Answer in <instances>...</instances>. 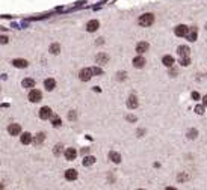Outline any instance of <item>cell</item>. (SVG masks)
Returning a JSON list of instances; mask_svg holds the SVG:
<instances>
[{
  "label": "cell",
  "mask_w": 207,
  "mask_h": 190,
  "mask_svg": "<svg viewBox=\"0 0 207 190\" xmlns=\"http://www.w3.org/2000/svg\"><path fill=\"white\" fill-rule=\"evenodd\" d=\"M21 85H23V88H33L35 86V80L33 79H24Z\"/></svg>",
  "instance_id": "21"
},
{
  "label": "cell",
  "mask_w": 207,
  "mask_h": 190,
  "mask_svg": "<svg viewBox=\"0 0 207 190\" xmlns=\"http://www.w3.org/2000/svg\"><path fill=\"white\" fill-rule=\"evenodd\" d=\"M162 62H163L165 66H172V65H174V57H172V56H163Z\"/></svg>",
  "instance_id": "20"
},
{
  "label": "cell",
  "mask_w": 207,
  "mask_h": 190,
  "mask_svg": "<svg viewBox=\"0 0 207 190\" xmlns=\"http://www.w3.org/2000/svg\"><path fill=\"white\" fill-rule=\"evenodd\" d=\"M127 119H129V121H136V118H135V116H129Z\"/></svg>",
  "instance_id": "37"
},
{
  "label": "cell",
  "mask_w": 207,
  "mask_h": 190,
  "mask_svg": "<svg viewBox=\"0 0 207 190\" xmlns=\"http://www.w3.org/2000/svg\"><path fill=\"white\" fill-rule=\"evenodd\" d=\"M98 27H100V23H98L97 20H91L88 24H86V30H88V32H95Z\"/></svg>",
  "instance_id": "6"
},
{
  "label": "cell",
  "mask_w": 207,
  "mask_h": 190,
  "mask_svg": "<svg viewBox=\"0 0 207 190\" xmlns=\"http://www.w3.org/2000/svg\"><path fill=\"white\" fill-rule=\"evenodd\" d=\"M148 42H145V41H142V42H139V44H138L136 45V52L138 53H139V54H142V53H145L147 50H148Z\"/></svg>",
  "instance_id": "8"
},
{
  "label": "cell",
  "mask_w": 207,
  "mask_h": 190,
  "mask_svg": "<svg viewBox=\"0 0 207 190\" xmlns=\"http://www.w3.org/2000/svg\"><path fill=\"white\" fill-rule=\"evenodd\" d=\"M50 52H52L53 54H58V53L61 52V45H59V44H52V47H50Z\"/></svg>",
  "instance_id": "24"
},
{
  "label": "cell",
  "mask_w": 207,
  "mask_h": 190,
  "mask_svg": "<svg viewBox=\"0 0 207 190\" xmlns=\"http://www.w3.org/2000/svg\"><path fill=\"white\" fill-rule=\"evenodd\" d=\"M91 69H92V74H94V76H100V74H103V69L98 68V66H92Z\"/></svg>",
  "instance_id": "25"
},
{
  "label": "cell",
  "mask_w": 207,
  "mask_h": 190,
  "mask_svg": "<svg viewBox=\"0 0 207 190\" xmlns=\"http://www.w3.org/2000/svg\"><path fill=\"white\" fill-rule=\"evenodd\" d=\"M109 158H110L113 163H120V161H121V155H120L118 152H115V151L109 152Z\"/></svg>",
  "instance_id": "17"
},
{
  "label": "cell",
  "mask_w": 207,
  "mask_h": 190,
  "mask_svg": "<svg viewBox=\"0 0 207 190\" xmlns=\"http://www.w3.org/2000/svg\"><path fill=\"white\" fill-rule=\"evenodd\" d=\"M68 118H70V119H76V113H74V112H70V115H68Z\"/></svg>",
  "instance_id": "33"
},
{
  "label": "cell",
  "mask_w": 207,
  "mask_h": 190,
  "mask_svg": "<svg viewBox=\"0 0 207 190\" xmlns=\"http://www.w3.org/2000/svg\"><path fill=\"white\" fill-rule=\"evenodd\" d=\"M133 65H135L136 68H142V66L145 65V59H144L142 56H136V57L133 59Z\"/></svg>",
  "instance_id": "13"
},
{
  "label": "cell",
  "mask_w": 207,
  "mask_h": 190,
  "mask_svg": "<svg viewBox=\"0 0 207 190\" xmlns=\"http://www.w3.org/2000/svg\"><path fill=\"white\" fill-rule=\"evenodd\" d=\"M154 23V15L153 14H144V15H141V18H139V24L142 26V27H148V26H151Z\"/></svg>",
  "instance_id": "1"
},
{
  "label": "cell",
  "mask_w": 207,
  "mask_h": 190,
  "mask_svg": "<svg viewBox=\"0 0 207 190\" xmlns=\"http://www.w3.org/2000/svg\"><path fill=\"white\" fill-rule=\"evenodd\" d=\"M192 98H194V100H198V98H200V94H198V92H192Z\"/></svg>",
  "instance_id": "32"
},
{
  "label": "cell",
  "mask_w": 207,
  "mask_h": 190,
  "mask_svg": "<svg viewBox=\"0 0 207 190\" xmlns=\"http://www.w3.org/2000/svg\"><path fill=\"white\" fill-rule=\"evenodd\" d=\"M44 139H45V134H44V133H38V134H36V137L33 139L35 145H41L42 142H44Z\"/></svg>",
  "instance_id": "22"
},
{
  "label": "cell",
  "mask_w": 207,
  "mask_h": 190,
  "mask_svg": "<svg viewBox=\"0 0 207 190\" xmlns=\"http://www.w3.org/2000/svg\"><path fill=\"white\" fill-rule=\"evenodd\" d=\"M197 134H198L197 130H189V131H188V137H189V139H195Z\"/></svg>",
  "instance_id": "27"
},
{
  "label": "cell",
  "mask_w": 207,
  "mask_h": 190,
  "mask_svg": "<svg viewBox=\"0 0 207 190\" xmlns=\"http://www.w3.org/2000/svg\"><path fill=\"white\" fill-rule=\"evenodd\" d=\"M52 109L50 107H42L41 110H39V118L41 119H49V118H52Z\"/></svg>",
  "instance_id": "5"
},
{
  "label": "cell",
  "mask_w": 207,
  "mask_h": 190,
  "mask_svg": "<svg viewBox=\"0 0 207 190\" xmlns=\"http://www.w3.org/2000/svg\"><path fill=\"white\" fill-rule=\"evenodd\" d=\"M62 152V145H56L55 147V155H59Z\"/></svg>",
  "instance_id": "28"
},
{
  "label": "cell",
  "mask_w": 207,
  "mask_h": 190,
  "mask_svg": "<svg viewBox=\"0 0 207 190\" xmlns=\"http://www.w3.org/2000/svg\"><path fill=\"white\" fill-rule=\"evenodd\" d=\"M12 65L15 68H26L27 66V60H24V59H15V60H12Z\"/></svg>",
  "instance_id": "14"
},
{
  "label": "cell",
  "mask_w": 207,
  "mask_h": 190,
  "mask_svg": "<svg viewBox=\"0 0 207 190\" xmlns=\"http://www.w3.org/2000/svg\"><path fill=\"white\" fill-rule=\"evenodd\" d=\"M186 38H188V41H195V39H197V29H191V30L188 32Z\"/></svg>",
  "instance_id": "23"
},
{
  "label": "cell",
  "mask_w": 207,
  "mask_h": 190,
  "mask_svg": "<svg viewBox=\"0 0 207 190\" xmlns=\"http://www.w3.org/2000/svg\"><path fill=\"white\" fill-rule=\"evenodd\" d=\"M8 131H9L12 136H17V134H20V131H21V127H20L18 124H11V125L8 127Z\"/></svg>",
  "instance_id": "11"
},
{
  "label": "cell",
  "mask_w": 207,
  "mask_h": 190,
  "mask_svg": "<svg viewBox=\"0 0 207 190\" xmlns=\"http://www.w3.org/2000/svg\"><path fill=\"white\" fill-rule=\"evenodd\" d=\"M109 60V56L104 54V53H98L97 54V63H106Z\"/></svg>",
  "instance_id": "19"
},
{
  "label": "cell",
  "mask_w": 207,
  "mask_h": 190,
  "mask_svg": "<svg viewBox=\"0 0 207 190\" xmlns=\"http://www.w3.org/2000/svg\"><path fill=\"white\" fill-rule=\"evenodd\" d=\"M76 155H77V151L74 148H67L65 149V158L67 160H74Z\"/></svg>",
  "instance_id": "9"
},
{
  "label": "cell",
  "mask_w": 207,
  "mask_h": 190,
  "mask_svg": "<svg viewBox=\"0 0 207 190\" xmlns=\"http://www.w3.org/2000/svg\"><path fill=\"white\" fill-rule=\"evenodd\" d=\"M92 76H94V74H92V69H91V68H85V69H82L80 73H79V77H80L82 82L91 80V77H92Z\"/></svg>",
  "instance_id": "2"
},
{
  "label": "cell",
  "mask_w": 207,
  "mask_h": 190,
  "mask_svg": "<svg viewBox=\"0 0 207 190\" xmlns=\"http://www.w3.org/2000/svg\"><path fill=\"white\" fill-rule=\"evenodd\" d=\"M177 180H178V181H186V180H188V175H178Z\"/></svg>",
  "instance_id": "31"
},
{
  "label": "cell",
  "mask_w": 207,
  "mask_h": 190,
  "mask_svg": "<svg viewBox=\"0 0 207 190\" xmlns=\"http://www.w3.org/2000/svg\"><path fill=\"white\" fill-rule=\"evenodd\" d=\"M44 85H45V89H47V91H53L55 86H56V82L53 79H47V80L44 82Z\"/></svg>",
  "instance_id": "16"
},
{
  "label": "cell",
  "mask_w": 207,
  "mask_h": 190,
  "mask_svg": "<svg viewBox=\"0 0 207 190\" xmlns=\"http://www.w3.org/2000/svg\"><path fill=\"white\" fill-rule=\"evenodd\" d=\"M65 178H67L68 181H74V180L77 178V171H76V169H68V171L65 172Z\"/></svg>",
  "instance_id": "10"
},
{
  "label": "cell",
  "mask_w": 207,
  "mask_h": 190,
  "mask_svg": "<svg viewBox=\"0 0 207 190\" xmlns=\"http://www.w3.org/2000/svg\"><path fill=\"white\" fill-rule=\"evenodd\" d=\"M0 41H2V44H6L8 42V38L6 36H2V38H0Z\"/></svg>",
  "instance_id": "34"
},
{
  "label": "cell",
  "mask_w": 207,
  "mask_h": 190,
  "mask_svg": "<svg viewBox=\"0 0 207 190\" xmlns=\"http://www.w3.org/2000/svg\"><path fill=\"white\" fill-rule=\"evenodd\" d=\"M30 142H32V134L30 133H24L21 136V144L23 145H29Z\"/></svg>",
  "instance_id": "15"
},
{
  "label": "cell",
  "mask_w": 207,
  "mask_h": 190,
  "mask_svg": "<svg viewBox=\"0 0 207 190\" xmlns=\"http://www.w3.org/2000/svg\"><path fill=\"white\" fill-rule=\"evenodd\" d=\"M195 112H197L198 115H203V113H204V107H203V106H197V107H195Z\"/></svg>",
  "instance_id": "29"
},
{
  "label": "cell",
  "mask_w": 207,
  "mask_h": 190,
  "mask_svg": "<svg viewBox=\"0 0 207 190\" xmlns=\"http://www.w3.org/2000/svg\"><path fill=\"white\" fill-rule=\"evenodd\" d=\"M41 98H42V94H41L39 91L32 89V91L29 92V100H30L32 103H38V101H41Z\"/></svg>",
  "instance_id": "3"
},
{
  "label": "cell",
  "mask_w": 207,
  "mask_h": 190,
  "mask_svg": "<svg viewBox=\"0 0 207 190\" xmlns=\"http://www.w3.org/2000/svg\"><path fill=\"white\" fill-rule=\"evenodd\" d=\"M52 124H53V127H59V125H61L62 122H61V119H59V118H55Z\"/></svg>",
  "instance_id": "30"
},
{
  "label": "cell",
  "mask_w": 207,
  "mask_h": 190,
  "mask_svg": "<svg viewBox=\"0 0 207 190\" xmlns=\"http://www.w3.org/2000/svg\"><path fill=\"white\" fill-rule=\"evenodd\" d=\"M94 163H95V157L94 155H88V157L83 158V166H91Z\"/></svg>",
  "instance_id": "18"
},
{
  "label": "cell",
  "mask_w": 207,
  "mask_h": 190,
  "mask_svg": "<svg viewBox=\"0 0 207 190\" xmlns=\"http://www.w3.org/2000/svg\"><path fill=\"white\" fill-rule=\"evenodd\" d=\"M88 152H89V148H83V149H82V154H83V155L88 154Z\"/></svg>",
  "instance_id": "35"
},
{
  "label": "cell",
  "mask_w": 207,
  "mask_h": 190,
  "mask_svg": "<svg viewBox=\"0 0 207 190\" xmlns=\"http://www.w3.org/2000/svg\"><path fill=\"white\" fill-rule=\"evenodd\" d=\"M127 107L129 109H136L138 107V98L135 97V95H130L129 100H127Z\"/></svg>",
  "instance_id": "12"
},
{
  "label": "cell",
  "mask_w": 207,
  "mask_h": 190,
  "mask_svg": "<svg viewBox=\"0 0 207 190\" xmlns=\"http://www.w3.org/2000/svg\"><path fill=\"white\" fill-rule=\"evenodd\" d=\"M188 32H189V27L185 26V24H180V26L175 27V35H177V36H185V38H186Z\"/></svg>",
  "instance_id": "4"
},
{
  "label": "cell",
  "mask_w": 207,
  "mask_h": 190,
  "mask_svg": "<svg viewBox=\"0 0 207 190\" xmlns=\"http://www.w3.org/2000/svg\"><path fill=\"white\" fill-rule=\"evenodd\" d=\"M177 52H178L180 57H189V52H191V50H189L188 45H180Z\"/></svg>",
  "instance_id": "7"
},
{
  "label": "cell",
  "mask_w": 207,
  "mask_h": 190,
  "mask_svg": "<svg viewBox=\"0 0 207 190\" xmlns=\"http://www.w3.org/2000/svg\"><path fill=\"white\" fill-rule=\"evenodd\" d=\"M203 104H204V106H207V95H206V97L203 98Z\"/></svg>",
  "instance_id": "36"
},
{
  "label": "cell",
  "mask_w": 207,
  "mask_h": 190,
  "mask_svg": "<svg viewBox=\"0 0 207 190\" xmlns=\"http://www.w3.org/2000/svg\"><path fill=\"white\" fill-rule=\"evenodd\" d=\"M180 63H181L183 66H188V65L191 63V59H189V57H180Z\"/></svg>",
  "instance_id": "26"
}]
</instances>
